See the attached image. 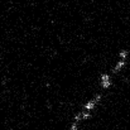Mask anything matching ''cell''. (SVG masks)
<instances>
[{"label":"cell","instance_id":"6da1fadb","mask_svg":"<svg viewBox=\"0 0 130 130\" xmlns=\"http://www.w3.org/2000/svg\"><path fill=\"white\" fill-rule=\"evenodd\" d=\"M101 85L104 88H109L111 86V77L109 75H102L101 76Z\"/></svg>","mask_w":130,"mask_h":130}]
</instances>
